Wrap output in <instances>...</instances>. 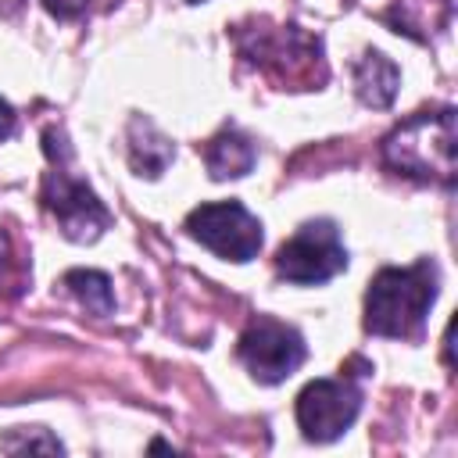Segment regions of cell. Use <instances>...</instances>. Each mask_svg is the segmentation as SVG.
<instances>
[{
	"instance_id": "obj_9",
	"label": "cell",
	"mask_w": 458,
	"mask_h": 458,
	"mask_svg": "<svg viewBox=\"0 0 458 458\" xmlns=\"http://www.w3.org/2000/svg\"><path fill=\"white\" fill-rule=\"evenodd\" d=\"M401 86V72L390 57H383L379 50H369L358 64H354V89L369 107H386L394 100Z\"/></svg>"
},
{
	"instance_id": "obj_6",
	"label": "cell",
	"mask_w": 458,
	"mask_h": 458,
	"mask_svg": "<svg viewBox=\"0 0 458 458\" xmlns=\"http://www.w3.org/2000/svg\"><path fill=\"white\" fill-rule=\"evenodd\" d=\"M361 408V390L347 379H311L297 394V426L308 440H336Z\"/></svg>"
},
{
	"instance_id": "obj_12",
	"label": "cell",
	"mask_w": 458,
	"mask_h": 458,
	"mask_svg": "<svg viewBox=\"0 0 458 458\" xmlns=\"http://www.w3.org/2000/svg\"><path fill=\"white\" fill-rule=\"evenodd\" d=\"M4 447L7 451H61V440H54V437H29L25 433V440L18 444V440H4Z\"/></svg>"
},
{
	"instance_id": "obj_14",
	"label": "cell",
	"mask_w": 458,
	"mask_h": 458,
	"mask_svg": "<svg viewBox=\"0 0 458 458\" xmlns=\"http://www.w3.org/2000/svg\"><path fill=\"white\" fill-rule=\"evenodd\" d=\"M14 132V107L0 97V140H7Z\"/></svg>"
},
{
	"instance_id": "obj_4",
	"label": "cell",
	"mask_w": 458,
	"mask_h": 458,
	"mask_svg": "<svg viewBox=\"0 0 458 458\" xmlns=\"http://www.w3.org/2000/svg\"><path fill=\"white\" fill-rule=\"evenodd\" d=\"M186 229L225 261H250L261 250V222L240 200L200 204L186 215Z\"/></svg>"
},
{
	"instance_id": "obj_11",
	"label": "cell",
	"mask_w": 458,
	"mask_h": 458,
	"mask_svg": "<svg viewBox=\"0 0 458 458\" xmlns=\"http://www.w3.org/2000/svg\"><path fill=\"white\" fill-rule=\"evenodd\" d=\"M61 286H68L72 297H79V304L93 315H111L114 311V290L111 279L104 272H89V268H72Z\"/></svg>"
},
{
	"instance_id": "obj_7",
	"label": "cell",
	"mask_w": 458,
	"mask_h": 458,
	"mask_svg": "<svg viewBox=\"0 0 458 458\" xmlns=\"http://www.w3.org/2000/svg\"><path fill=\"white\" fill-rule=\"evenodd\" d=\"M43 204L54 211V218L61 222V233L68 240H79V243L97 240L107 225V211L97 200V193L82 179L68 175L61 165L50 168L43 179Z\"/></svg>"
},
{
	"instance_id": "obj_8",
	"label": "cell",
	"mask_w": 458,
	"mask_h": 458,
	"mask_svg": "<svg viewBox=\"0 0 458 458\" xmlns=\"http://www.w3.org/2000/svg\"><path fill=\"white\" fill-rule=\"evenodd\" d=\"M204 165L211 179H240L254 168V143L240 129H222L204 147Z\"/></svg>"
},
{
	"instance_id": "obj_1",
	"label": "cell",
	"mask_w": 458,
	"mask_h": 458,
	"mask_svg": "<svg viewBox=\"0 0 458 458\" xmlns=\"http://www.w3.org/2000/svg\"><path fill=\"white\" fill-rule=\"evenodd\" d=\"M437 301V268L429 261L383 268L365 293V329L376 336H415Z\"/></svg>"
},
{
	"instance_id": "obj_3",
	"label": "cell",
	"mask_w": 458,
	"mask_h": 458,
	"mask_svg": "<svg viewBox=\"0 0 458 458\" xmlns=\"http://www.w3.org/2000/svg\"><path fill=\"white\" fill-rule=\"evenodd\" d=\"M344 268H347V247L340 240V229L326 218L304 222L276 254V272L301 286L326 283Z\"/></svg>"
},
{
	"instance_id": "obj_10",
	"label": "cell",
	"mask_w": 458,
	"mask_h": 458,
	"mask_svg": "<svg viewBox=\"0 0 458 458\" xmlns=\"http://www.w3.org/2000/svg\"><path fill=\"white\" fill-rule=\"evenodd\" d=\"M136 129L143 132V140L129 129V154H132V168L140 172V175H161L165 172V165L172 161V143L150 125V122H143V118H136Z\"/></svg>"
},
{
	"instance_id": "obj_15",
	"label": "cell",
	"mask_w": 458,
	"mask_h": 458,
	"mask_svg": "<svg viewBox=\"0 0 458 458\" xmlns=\"http://www.w3.org/2000/svg\"><path fill=\"white\" fill-rule=\"evenodd\" d=\"M190 4H204V0H190Z\"/></svg>"
},
{
	"instance_id": "obj_5",
	"label": "cell",
	"mask_w": 458,
	"mask_h": 458,
	"mask_svg": "<svg viewBox=\"0 0 458 458\" xmlns=\"http://www.w3.org/2000/svg\"><path fill=\"white\" fill-rule=\"evenodd\" d=\"M240 361L247 365V372L258 383H283L286 376H293L304 361V340L293 326L279 322V318H254L236 344Z\"/></svg>"
},
{
	"instance_id": "obj_2",
	"label": "cell",
	"mask_w": 458,
	"mask_h": 458,
	"mask_svg": "<svg viewBox=\"0 0 458 458\" xmlns=\"http://www.w3.org/2000/svg\"><path fill=\"white\" fill-rule=\"evenodd\" d=\"M454 154H458V122H454L451 107L411 114L408 122H401L383 140L386 165L408 179L451 182L454 179Z\"/></svg>"
},
{
	"instance_id": "obj_13",
	"label": "cell",
	"mask_w": 458,
	"mask_h": 458,
	"mask_svg": "<svg viewBox=\"0 0 458 458\" xmlns=\"http://www.w3.org/2000/svg\"><path fill=\"white\" fill-rule=\"evenodd\" d=\"M47 4V11H54L57 18H75L82 7H86V0H43Z\"/></svg>"
}]
</instances>
